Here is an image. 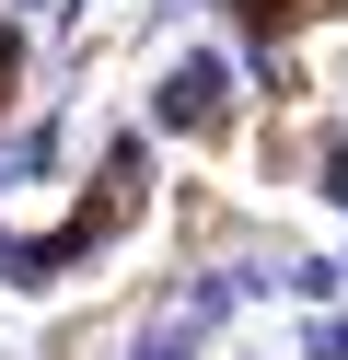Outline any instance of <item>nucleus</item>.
<instances>
[{"label":"nucleus","instance_id":"obj_1","mask_svg":"<svg viewBox=\"0 0 348 360\" xmlns=\"http://www.w3.org/2000/svg\"><path fill=\"white\" fill-rule=\"evenodd\" d=\"M314 12H325V0H244V24H255V35H290V24H314Z\"/></svg>","mask_w":348,"mask_h":360},{"label":"nucleus","instance_id":"obj_2","mask_svg":"<svg viewBox=\"0 0 348 360\" xmlns=\"http://www.w3.org/2000/svg\"><path fill=\"white\" fill-rule=\"evenodd\" d=\"M12 82H23V35H0V117H12Z\"/></svg>","mask_w":348,"mask_h":360}]
</instances>
